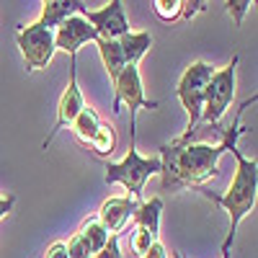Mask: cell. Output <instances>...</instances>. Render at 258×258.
Returning a JSON list of instances; mask_svg holds the SVG:
<instances>
[{
    "label": "cell",
    "instance_id": "obj_20",
    "mask_svg": "<svg viewBox=\"0 0 258 258\" xmlns=\"http://www.w3.org/2000/svg\"><path fill=\"white\" fill-rule=\"evenodd\" d=\"M250 0H230L227 3V16L232 18V24L235 26H240L243 24V18H245V13L250 11Z\"/></svg>",
    "mask_w": 258,
    "mask_h": 258
},
{
    "label": "cell",
    "instance_id": "obj_1",
    "mask_svg": "<svg viewBox=\"0 0 258 258\" xmlns=\"http://www.w3.org/2000/svg\"><path fill=\"white\" fill-rule=\"evenodd\" d=\"M255 103V96L248 98L238 111H235V119L230 126H225V140L220 145L212 142H178L173 140L170 145L160 147V188L163 191H178L186 186H202L209 178L220 176V158L225 153H230L232 147H238L240 135L245 132V126L240 124L243 111L248 106Z\"/></svg>",
    "mask_w": 258,
    "mask_h": 258
},
{
    "label": "cell",
    "instance_id": "obj_25",
    "mask_svg": "<svg viewBox=\"0 0 258 258\" xmlns=\"http://www.w3.org/2000/svg\"><path fill=\"white\" fill-rule=\"evenodd\" d=\"M13 204H16V197H13V194H11V197H0V220H3L6 214H11Z\"/></svg>",
    "mask_w": 258,
    "mask_h": 258
},
{
    "label": "cell",
    "instance_id": "obj_26",
    "mask_svg": "<svg viewBox=\"0 0 258 258\" xmlns=\"http://www.w3.org/2000/svg\"><path fill=\"white\" fill-rule=\"evenodd\" d=\"M44 258H68V250H64V243H54Z\"/></svg>",
    "mask_w": 258,
    "mask_h": 258
},
{
    "label": "cell",
    "instance_id": "obj_22",
    "mask_svg": "<svg viewBox=\"0 0 258 258\" xmlns=\"http://www.w3.org/2000/svg\"><path fill=\"white\" fill-rule=\"evenodd\" d=\"M64 250H68V258H91L88 248L83 245V240L78 238V235H73V238L64 243Z\"/></svg>",
    "mask_w": 258,
    "mask_h": 258
},
{
    "label": "cell",
    "instance_id": "obj_2",
    "mask_svg": "<svg viewBox=\"0 0 258 258\" xmlns=\"http://www.w3.org/2000/svg\"><path fill=\"white\" fill-rule=\"evenodd\" d=\"M230 153L235 155L238 168H235L232 183H230L225 197H217L214 191H207L204 186H199V194L204 199L222 207L230 214V230H227V238L222 243V258H230V245L235 240V230H238V225L253 212L255 197H258V163H255V158H245L238 147H232Z\"/></svg>",
    "mask_w": 258,
    "mask_h": 258
},
{
    "label": "cell",
    "instance_id": "obj_8",
    "mask_svg": "<svg viewBox=\"0 0 258 258\" xmlns=\"http://www.w3.org/2000/svg\"><path fill=\"white\" fill-rule=\"evenodd\" d=\"M83 109H85V98H83L80 85H78V57H70V83H68V88H64V93L59 98V106H57V124H54L52 132L47 135V140L41 142V147L47 150L52 145L54 135L59 132V129L70 126Z\"/></svg>",
    "mask_w": 258,
    "mask_h": 258
},
{
    "label": "cell",
    "instance_id": "obj_15",
    "mask_svg": "<svg viewBox=\"0 0 258 258\" xmlns=\"http://www.w3.org/2000/svg\"><path fill=\"white\" fill-rule=\"evenodd\" d=\"M101 116L91 109V106H85V109L78 114V119L70 124V129H73V135H75V140L80 142V145H85L88 147L91 145V140L96 137V132L101 129Z\"/></svg>",
    "mask_w": 258,
    "mask_h": 258
},
{
    "label": "cell",
    "instance_id": "obj_9",
    "mask_svg": "<svg viewBox=\"0 0 258 258\" xmlns=\"http://www.w3.org/2000/svg\"><path fill=\"white\" fill-rule=\"evenodd\" d=\"M80 16L96 29L98 39L116 41V39H121L124 34H129V24H126V16H124L121 0H111L109 6H103V8H98V11L83 8Z\"/></svg>",
    "mask_w": 258,
    "mask_h": 258
},
{
    "label": "cell",
    "instance_id": "obj_10",
    "mask_svg": "<svg viewBox=\"0 0 258 258\" xmlns=\"http://www.w3.org/2000/svg\"><path fill=\"white\" fill-rule=\"evenodd\" d=\"M88 41L96 44L98 34L83 16H70L68 21H62V24L54 29V49L68 52L70 57H78L80 47H85Z\"/></svg>",
    "mask_w": 258,
    "mask_h": 258
},
{
    "label": "cell",
    "instance_id": "obj_13",
    "mask_svg": "<svg viewBox=\"0 0 258 258\" xmlns=\"http://www.w3.org/2000/svg\"><path fill=\"white\" fill-rule=\"evenodd\" d=\"M116 41H119V49H121V57H124L126 68H137V62L147 54L150 47H153V36H150V31H129V34H124Z\"/></svg>",
    "mask_w": 258,
    "mask_h": 258
},
{
    "label": "cell",
    "instance_id": "obj_18",
    "mask_svg": "<svg viewBox=\"0 0 258 258\" xmlns=\"http://www.w3.org/2000/svg\"><path fill=\"white\" fill-rule=\"evenodd\" d=\"M98 158H111V153L116 150V129L111 124H101V129L96 132V137L88 145Z\"/></svg>",
    "mask_w": 258,
    "mask_h": 258
},
{
    "label": "cell",
    "instance_id": "obj_4",
    "mask_svg": "<svg viewBox=\"0 0 258 258\" xmlns=\"http://www.w3.org/2000/svg\"><path fill=\"white\" fill-rule=\"evenodd\" d=\"M238 62L240 57L235 54L232 62L222 70H214L204 88V109H202V124H220L225 111L235 98V80H238Z\"/></svg>",
    "mask_w": 258,
    "mask_h": 258
},
{
    "label": "cell",
    "instance_id": "obj_3",
    "mask_svg": "<svg viewBox=\"0 0 258 258\" xmlns=\"http://www.w3.org/2000/svg\"><path fill=\"white\" fill-rule=\"evenodd\" d=\"M163 163L160 158H142L137 147H129V153L119 163L106 160V183H121L126 191H132V199L140 202L142 191L150 176H160Z\"/></svg>",
    "mask_w": 258,
    "mask_h": 258
},
{
    "label": "cell",
    "instance_id": "obj_14",
    "mask_svg": "<svg viewBox=\"0 0 258 258\" xmlns=\"http://www.w3.org/2000/svg\"><path fill=\"white\" fill-rule=\"evenodd\" d=\"M160 212H163V199L160 197H153L150 202H140L135 217H132V225L147 230L150 235L158 238L160 235Z\"/></svg>",
    "mask_w": 258,
    "mask_h": 258
},
{
    "label": "cell",
    "instance_id": "obj_24",
    "mask_svg": "<svg viewBox=\"0 0 258 258\" xmlns=\"http://www.w3.org/2000/svg\"><path fill=\"white\" fill-rule=\"evenodd\" d=\"M207 3H202V0H194V3H183V11H181V18H191L197 16L199 11H204Z\"/></svg>",
    "mask_w": 258,
    "mask_h": 258
},
{
    "label": "cell",
    "instance_id": "obj_11",
    "mask_svg": "<svg viewBox=\"0 0 258 258\" xmlns=\"http://www.w3.org/2000/svg\"><path fill=\"white\" fill-rule=\"evenodd\" d=\"M137 204L135 199H129V197H111V199H106L98 209V222L103 225V230L109 232V235H119L124 232V227L132 222L135 217V212H137Z\"/></svg>",
    "mask_w": 258,
    "mask_h": 258
},
{
    "label": "cell",
    "instance_id": "obj_7",
    "mask_svg": "<svg viewBox=\"0 0 258 258\" xmlns=\"http://www.w3.org/2000/svg\"><path fill=\"white\" fill-rule=\"evenodd\" d=\"M16 41H18V49L24 54V62H26V70H41L47 68L54 57V31L44 29L36 21V24H29L24 29H18L16 34Z\"/></svg>",
    "mask_w": 258,
    "mask_h": 258
},
{
    "label": "cell",
    "instance_id": "obj_16",
    "mask_svg": "<svg viewBox=\"0 0 258 258\" xmlns=\"http://www.w3.org/2000/svg\"><path fill=\"white\" fill-rule=\"evenodd\" d=\"M75 235H78V238L83 240V245L88 248V253H91V255H96V253H98V250H101L106 243H109V238H111V235L103 230V225H101L96 217L85 220Z\"/></svg>",
    "mask_w": 258,
    "mask_h": 258
},
{
    "label": "cell",
    "instance_id": "obj_6",
    "mask_svg": "<svg viewBox=\"0 0 258 258\" xmlns=\"http://www.w3.org/2000/svg\"><path fill=\"white\" fill-rule=\"evenodd\" d=\"M129 109V147H135V126H137V111L140 109H158V101H147L142 78L137 68H124L119 78L114 80V111H119V106Z\"/></svg>",
    "mask_w": 258,
    "mask_h": 258
},
{
    "label": "cell",
    "instance_id": "obj_23",
    "mask_svg": "<svg viewBox=\"0 0 258 258\" xmlns=\"http://www.w3.org/2000/svg\"><path fill=\"white\" fill-rule=\"evenodd\" d=\"M91 258H121V248H119V235H111L109 238V243H106L96 255H91Z\"/></svg>",
    "mask_w": 258,
    "mask_h": 258
},
{
    "label": "cell",
    "instance_id": "obj_27",
    "mask_svg": "<svg viewBox=\"0 0 258 258\" xmlns=\"http://www.w3.org/2000/svg\"><path fill=\"white\" fill-rule=\"evenodd\" d=\"M170 258H183V255H181L178 250H173V253H170Z\"/></svg>",
    "mask_w": 258,
    "mask_h": 258
},
{
    "label": "cell",
    "instance_id": "obj_21",
    "mask_svg": "<svg viewBox=\"0 0 258 258\" xmlns=\"http://www.w3.org/2000/svg\"><path fill=\"white\" fill-rule=\"evenodd\" d=\"M135 230H137V232H135V238H132V250H135L137 258H140V255H142L150 245H153L158 238H155V235H150L147 230H142V227H135Z\"/></svg>",
    "mask_w": 258,
    "mask_h": 258
},
{
    "label": "cell",
    "instance_id": "obj_19",
    "mask_svg": "<svg viewBox=\"0 0 258 258\" xmlns=\"http://www.w3.org/2000/svg\"><path fill=\"white\" fill-rule=\"evenodd\" d=\"M155 13L160 21H178L181 18V11H183V0H155L153 3Z\"/></svg>",
    "mask_w": 258,
    "mask_h": 258
},
{
    "label": "cell",
    "instance_id": "obj_12",
    "mask_svg": "<svg viewBox=\"0 0 258 258\" xmlns=\"http://www.w3.org/2000/svg\"><path fill=\"white\" fill-rule=\"evenodd\" d=\"M85 6L78 3V0H44L41 3V18H39V24L54 31L62 21H68L70 16H80Z\"/></svg>",
    "mask_w": 258,
    "mask_h": 258
},
{
    "label": "cell",
    "instance_id": "obj_17",
    "mask_svg": "<svg viewBox=\"0 0 258 258\" xmlns=\"http://www.w3.org/2000/svg\"><path fill=\"white\" fill-rule=\"evenodd\" d=\"M96 47L101 52V59H103V68L109 70V78L111 83L119 78V73L126 68L124 64V57H121V49H119V41H109V39H98Z\"/></svg>",
    "mask_w": 258,
    "mask_h": 258
},
{
    "label": "cell",
    "instance_id": "obj_5",
    "mask_svg": "<svg viewBox=\"0 0 258 258\" xmlns=\"http://www.w3.org/2000/svg\"><path fill=\"white\" fill-rule=\"evenodd\" d=\"M214 75V68L209 62H194L183 70L178 85H176V96L181 98L183 109L188 114V124H186V132H191L194 126H199L202 119V109H204V88L209 78Z\"/></svg>",
    "mask_w": 258,
    "mask_h": 258
}]
</instances>
